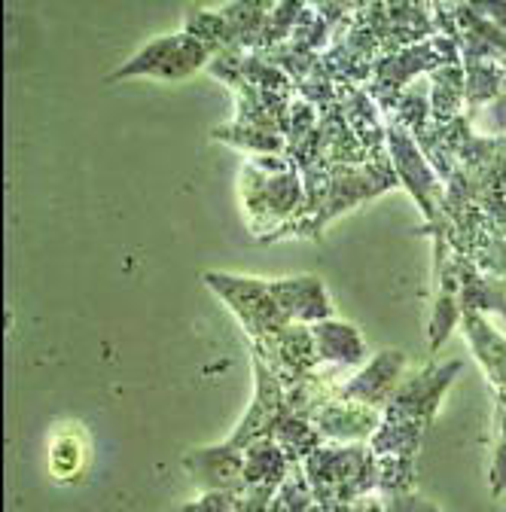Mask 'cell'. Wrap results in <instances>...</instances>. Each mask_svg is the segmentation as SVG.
<instances>
[{"label":"cell","mask_w":506,"mask_h":512,"mask_svg":"<svg viewBox=\"0 0 506 512\" xmlns=\"http://www.w3.org/2000/svg\"><path fill=\"white\" fill-rule=\"evenodd\" d=\"M461 360L427 363L421 372H412L400 381V388L382 409V427L369 439V448L378 458H415L424 433L430 430L439 403L461 375Z\"/></svg>","instance_id":"obj_1"},{"label":"cell","mask_w":506,"mask_h":512,"mask_svg":"<svg viewBox=\"0 0 506 512\" xmlns=\"http://www.w3.org/2000/svg\"><path fill=\"white\" fill-rule=\"evenodd\" d=\"M241 196H244V211L253 229H257L260 241H266L287 223L299 220L305 211V183L296 165L284 171H266L257 162H244Z\"/></svg>","instance_id":"obj_2"},{"label":"cell","mask_w":506,"mask_h":512,"mask_svg":"<svg viewBox=\"0 0 506 512\" xmlns=\"http://www.w3.org/2000/svg\"><path fill=\"white\" fill-rule=\"evenodd\" d=\"M394 186H400V177L394 171L391 156L378 159V162H366V165H333L321 211L314 214L296 235L318 238L327 229V223H333L342 211H351L360 202L382 196V192H388Z\"/></svg>","instance_id":"obj_3"},{"label":"cell","mask_w":506,"mask_h":512,"mask_svg":"<svg viewBox=\"0 0 506 512\" xmlns=\"http://www.w3.org/2000/svg\"><path fill=\"white\" fill-rule=\"evenodd\" d=\"M211 58H214V52L199 37L177 31V34H165V37H156L147 46H141L135 58L119 64V68L107 77V83L132 80V77L180 83V80L193 77L199 68H205V64H211Z\"/></svg>","instance_id":"obj_4"},{"label":"cell","mask_w":506,"mask_h":512,"mask_svg":"<svg viewBox=\"0 0 506 512\" xmlns=\"http://www.w3.org/2000/svg\"><path fill=\"white\" fill-rule=\"evenodd\" d=\"M205 284L238 314L241 327L250 336V345H263V342H269L275 333H281L287 327V317L281 314L269 281L208 272Z\"/></svg>","instance_id":"obj_5"},{"label":"cell","mask_w":506,"mask_h":512,"mask_svg":"<svg viewBox=\"0 0 506 512\" xmlns=\"http://www.w3.org/2000/svg\"><path fill=\"white\" fill-rule=\"evenodd\" d=\"M388 156L394 162L400 186H406L412 192V199L418 202V208L424 214V223H430L439 211L442 196H446V183L439 180V174L421 153L412 132H406L400 122H388Z\"/></svg>","instance_id":"obj_6"},{"label":"cell","mask_w":506,"mask_h":512,"mask_svg":"<svg viewBox=\"0 0 506 512\" xmlns=\"http://www.w3.org/2000/svg\"><path fill=\"white\" fill-rule=\"evenodd\" d=\"M403 378H406V354L397 348H385V351H378L369 363H363L360 372H354L348 381L339 384L336 400L385 409Z\"/></svg>","instance_id":"obj_7"},{"label":"cell","mask_w":506,"mask_h":512,"mask_svg":"<svg viewBox=\"0 0 506 512\" xmlns=\"http://www.w3.org/2000/svg\"><path fill=\"white\" fill-rule=\"evenodd\" d=\"M272 296L287 317V324H321V320L336 317L327 287L318 275H299V278H278L269 281Z\"/></svg>","instance_id":"obj_8"},{"label":"cell","mask_w":506,"mask_h":512,"mask_svg":"<svg viewBox=\"0 0 506 512\" xmlns=\"http://www.w3.org/2000/svg\"><path fill=\"white\" fill-rule=\"evenodd\" d=\"M311 421L318 427V433L330 442H342V445L363 442V439H372V433L382 427V409L333 397L311 415Z\"/></svg>","instance_id":"obj_9"},{"label":"cell","mask_w":506,"mask_h":512,"mask_svg":"<svg viewBox=\"0 0 506 512\" xmlns=\"http://www.w3.org/2000/svg\"><path fill=\"white\" fill-rule=\"evenodd\" d=\"M311 336H314V345H318V357H321V366H330V369H351V366H363L366 357H369V348H366V339L360 336V330L348 320H321V324H311Z\"/></svg>","instance_id":"obj_10"},{"label":"cell","mask_w":506,"mask_h":512,"mask_svg":"<svg viewBox=\"0 0 506 512\" xmlns=\"http://www.w3.org/2000/svg\"><path fill=\"white\" fill-rule=\"evenodd\" d=\"M89 470V436L80 424L65 421L49 436V473L58 482H80Z\"/></svg>","instance_id":"obj_11"},{"label":"cell","mask_w":506,"mask_h":512,"mask_svg":"<svg viewBox=\"0 0 506 512\" xmlns=\"http://www.w3.org/2000/svg\"><path fill=\"white\" fill-rule=\"evenodd\" d=\"M458 256V278H461V311L473 314H503L506 317V278L485 275L473 260Z\"/></svg>","instance_id":"obj_12"},{"label":"cell","mask_w":506,"mask_h":512,"mask_svg":"<svg viewBox=\"0 0 506 512\" xmlns=\"http://www.w3.org/2000/svg\"><path fill=\"white\" fill-rule=\"evenodd\" d=\"M464 104H467L464 61L446 64V68L430 74V122L446 125V122L464 116Z\"/></svg>","instance_id":"obj_13"},{"label":"cell","mask_w":506,"mask_h":512,"mask_svg":"<svg viewBox=\"0 0 506 512\" xmlns=\"http://www.w3.org/2000/svg\"><path fill=\"white\" fill-rule=\"evenodd\" d=\"M467 74V113L482 110L485 104L506 95V74L497 61H464Z\"/></svg>","instance_id":"obj_14"},{"label":"cell","mask_w":506,"mask_h":512,"mask_svg":"<svg viewBox=\"0 0 506 512\" xmlns=\"http://www.w3.org/2000/svg\"><path fill=\"white\" fill-rule=\"evenodd\" d=\"M494 409H497V442H494V458H491V497H500L506 491V394L494 391Z\"/></svg>","instance_id":"obj_15"},{"label":"cell","mask_w":506,"mask_h":512,"mask_svg":"<svg viewBox=\"0 0 506 512\" xmlns=\"http://www.w3.org/2000/svg\"><path fill=\"white\" fill-rule=\"evenodd\" d=\"M467 119L473 125V132L482 138H506V95L485 104L476 113H467Z\"/></svg>","instance_id":"obj_16"},{"label":"cell","mask_w":506,"mask_h":512,"mask_svg":"<svg viewBox=\"0 0 506 512\" xmlns=\"http://www.w3.org/2000/svg\"><path fill=\"white\" fill-rule=\"evenodd\" d=\"M467 260H473L485 275L506 278V229L494 232L473 256H467Z\"/></svg>","instance_id":"obj_17"},{"label":"cell","mask_w":506,"mask_h":512,"mask_svg":"<svg viewBox=\"0 0 506 512\" xmlns=\"http://www.w3.org/2000/svg\"><path fill=\"white\" fill-rule=\"evenodd\" d=\"M235 500H238V494H232V491H211V494H205L196 503L180 506L177 512H232Z\"/></svg>","instance_id":"obj_18"},{"label":"cell","mask_w":506,"mask_h":512,"mask_svg":"<svg viewBox=\"0 0 506 512\" xmlns=\"http://www.w3.org/2000/svg\"><path fill=\"white\" fill-rule=\"evenodd\" d=\"M385 512H439L436 503H430L427 497H421L418 491H406V494H394V497H382Z\"/></svg>","instance_id":"obj_19"}]
</instances>
